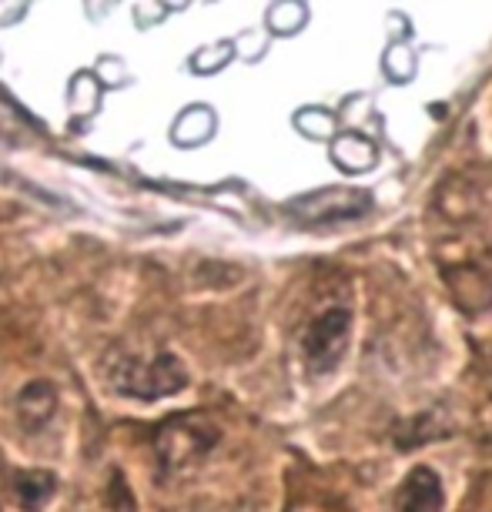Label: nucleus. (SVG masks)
Returning a JSON list of instances; mask_svg holds the SVG:
<instances>
[{"instance_id": "nucleus-1", "label": "nucleus", "mask_w": 492, "mask_h": 512, "mask_svg": "<svg viewBox=\"0 0 492 512\" xmlns=\"http://www.w3.org/2000/svg\"><path fill=\"white\" fill-rule=\"evenodd\" d=\"M108 379L114 385V392L128 395V399L154 402L164 395H175L188 385V372L171 352H131L118 355L108 369Z\"/></svg>"}, {"instance_id": "nucleus-2", "label": "nucleus", "mask_w": 492, "mask_h": 512, "mask_svg": "<svg viewBox=\"0 0 492 512\" xmlns=\"http://www.w3.org/2000/svg\"><path fill=\"white\" fill-rule=\"evenodd\" d=\"M218 425L208 419V415H175L158 429V439H154V449H158V459L164 469L178 472L195 466L198 459H205L218 442Z\"/></svg>"}, {"instance_id": "nucleus-3", "label": "nucleus", "mask_w": 492, "mask_h": 512, "mask_svg": "<svg viewBox=\"0 0 492 512\" xmlns=\"http://www.w3.org/2000/svg\"><path fill=\"white\" fill-rule=\"evenodd\" d=\"M349 335H352V315L349 308H328L308 325L305 332V362L315 375L332 372L342 362L345 349H349Z\"/></svg>"}, {"instance_id": "nucleus-4", "label": "nucleus", "mask_w": 492, "mask_h": 512, "mask_svg": "<svg viewBox=\"0 0 492 512\" xmlns=\"http://www.w3.org/2000/svg\"><path fill=\"white\" fill-rule=\"evenodd\" d=\"M369 208V195L362 191H322L315 198H302L295 205V215H302L305 221H335V218H355Z\"/></svg>"}, {"instance_id": "nucleus-5", "label": "nucleus", "mask_w": 492, "mask_h": 512, "mask_svg": "<svg viewBox=\"0 0 492 512\" xmlns=\"http://www.w3.org/2000/svg\"><path fill=\"white\" fill-rule=\"evenodd\" d=\"M392 512H442V482L432 469H412L395 492Z\"/></svg>"}, {"instance_id": "nucleus-6", "label": "nucleus", "mask_w": 492, "mask_h": 512, "mask_svg": "<svg viewBox=\"0 0 492 512\" xmlns=\"http://www.w3.org/2000/svg\"><path fill=\"white\" fill-rule=\"evenodd\" d=\"M54 492H57V479L47 469H24L14 476V496L24 512H41L54 499Z\"/></svg>"}, {"instance_id": "nucleus-7", "label": "nucleus", "mask_w": 492, "mask_h": 512, "mask_svg": "<svg viewBox=\"0 0 492 512\" xmlns=\"http://www.w3.org/2000/svg\"><path fill=\"white\" fill-rule=\"evenodd\" d=\"M17 412H21V422L31 432L44 429L47 422L54 419L57 412V392L51 382H31L17 399Z\"/></svg>"}, {"instance_id": "nucleus-8", "label": "nucleus", "mask_w": 492, "mask_h": 512, "mask_svg": "<svg viewBox=\"0 0 492 512\" xmlns=\"http://www.w3.org/2000/svg\"><path fill=\"white\" fill-rule=\"evenodd\" d=\"M335 161L349 171H362V168H372L375 164V148L359 134H349V138H339L335 144Z\"/></svg>"}, {"instance_id": "nucleus-9", "label": "nucleus", "mask_w": 492, "mask_h": 512, "mask_svg": "<svg viewBox=\"0 0 492 512\" xmlns=\"http://www.w3.org/2000/svg\"><path fill=\"white\" fill-rule=\"evenodd\" d=\"M486 382H489V389H492V349H489V359H486Z\"/></svg>"}]
</instances>
